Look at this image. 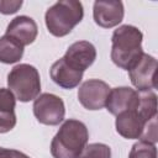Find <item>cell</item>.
I'll return each mask as SVG.
<instances>
[{
	"label": "cell",
	"mask_w": 158,
	"mask_h": 158,
	"mask_svg": "<svg viewBox=\"0 0 158 158\" xmlns=\"http://www.w3.org/2000/svg\"><path fill=\"white\" fill-rule=\"evenodd\" d=\"M12 158H30V157H28V156H26L25 153L20 152V151L12 149Z\"/></svg>",
	"instance_id": "44dd1931"
},
{
	"label": "cell",
	"mask_w": 158,
	"mask_h": 158,
	"mask_svg": "<svg viewBox=\"0 0 158 158\" xmlns=\"http://www.w3.org/2000/svg\"><path fill=\"white\" fill-rule=\"evenodd\" d=\"M84 16L83 4L77 0H62L53 4L44 15L47 30L56 37L67 36Z\"/></svg>",
	"instance_id": "3957f363"
},
{
	"label": "cell",
	"mask_w": 158,
	"mask_h": 158,
	"mask_svg": "<svg viewBox=\"0 0 158 158\" xmlns=\"http://www.w3.org/2000/svg\"><path fill=\"white\" fill-rule=\"evenodd\" d=\"M125 10L122 1H95L93 7V16L96 25L102 28H111L117 26L123 20Z\"/></svg>",
	"instance_id": "9c48e42d"
},
{
	"label": "cell",
	"mask_w": 158,
	"mask_h": 158,
	"mask_svg": "<svg viewBox=\"0 0 158 158\" xmlns=\"http://www.w3.org/2000/svg\"><path fill=\"white\" fill-rule=\"evenodd\" d=\"M107 83L99 79H89L84 81L78 90L79 102L88 110H100L105 106L110 93Z\"/></svg>",
	"instance_id": "52a82bcc"
},
{
	"label": "cell",
	"mask_w": 158,
	"mask_h": 158,
	"mask_svg": "<svg viewBox=\"0 0 158 158\" xmlns=\"http://www.w3.org/2000/svg\"><path fill=\"white\" fill-rule=\"evenodd\" d=\"M138 105V91L128 86H118L110 90L106 99V110L111 115H120L121 112L133 110Z\"/></svg>",
	"instance_id": "30bf717a"
},
{
	"label": "cell",
	"mask_w": 158,
	"mask_h": 158,
	"mask_svg": "<svg viewBox=\"0 0 158 158\" xmlns=\"http://www.w3.org/2000/svg\"><path fill=\"white\" fill-rule=\"evenodd\" d=\"M142 32L131 25H122L111 37V59L121 69H128L143 53Z\"/></svg>",
	"instance_id": "7a4b0ae2"
},
{
	"label": "cell",
	"mask_w": 158,
	"mask_h": 158,
	"mask_svg": "<svg viewBox=\"0 0 158 158\" xmlns=\"http://www.w3.org/2000/svg\"><path fill=\"white\" fill-rule=\"evenodd\" d=\"M131 83L138 91L156 89L157 59L147 53H142L139 58L127 69Z\"/></svg>",
	"instance_id": "8992f818"
},
{
	"label": "cell",
	"mask_w": 158,
	"mask_h": 158,
	"mask_svg": "<svg viewBox=\"0 0 158 158\" xmlns=\"http://www.w3.org/2000/svg\"><path fill=\"white\" fill-rule=\"evenodd\" d=\"M147 123L148 122H146L141 117V115L137 112V110L133 109V110H128V111H125V112H121L120 115H117L115 126H116L117 133L120 136H122L123 138L136 139L142 136L143 130L147 126Z\"/></svg>",
	"instance_id": "7c38bea8"
},
{
	"label": "cell",
	"mask_w": 158,
	"mask_h": 158,
	"mask_svg": "<svg viewBox=\"0 0 158 158\" xmlns=\"http://www.w3.org/2000/svg\"><path fill=\"white\" fill-rule=\"evenodd\" d=\"M7 85L21 102L36 99L41 91V78L38 70L31 64H17L7 74Z\"/></svg>",
	"instance_id": "277c9868"
},
{
	"label": "cell",
	"mask_w": 158,
	"mask_h": 158,
	"mask_svg": "<svg viewBox=\"0 0 158 158\" xmlns=\"http://www.w3.org/2000/svg\"><path fill=\"white\" fill-rule=\"evenodd\" d=\"M128 158H157L156 144L146 141H138L132 146Z\"/></svg>",
	"instance_id": "9a60e30c"
},
{
	"label": "cell",
	"mask_w": 158,
	"mask_h": 158,
	"mask_svg": "<svg viewBox=\"0 0 158 158\" xmlns=\"http://www.w3.org/2000/svg\"><path fill=\"white\" fill-rule=\"evenodd\" d=\"M51 79L63 89H73L83 79V72L75 70L65 63L63 58L56 60L49 69Z\"/></svg>",
	"instance_id": "4fadbf2b"
},
{
	"label": "cell",
	"mask_w": 158,
	"mask_h": 158,
	"mask_svg": "<svg viewBox=\"0 0 158 158\" xmlns=\"http://www.w3.org/2000/svg\"><path fill=\"white\" fill-rule=\"evenodd\" d=\"M38 33L37 23L33 19L28 16H17L14 20L10 21L6 28V36L11 37L14 41H16L22 47L31 44Z\"/></svg>",
	"instance_id": "8fae6325"
},
{
	"label": "cell",
	"mask_w": 158,
	"mask_h": 158,
	"mask_svg": "<svg viewBox=\"0 0 158 158\" xmlns=\"http://www.w3.org/2000/svg\"><path fill=\"white\" fill-rule=\"evenodd\" d=\"M16 125L15 111H1L0 110V133L11 131Z\"/></svg>",
	"instance_id": "ac0fdd59"
},
{
	"label": "cell",
	"mask_w": 158,
	"mask_h": 158,
	"mask_svg": "<svg viewBox=\"0 0 158 158\" xmlns=\"http://www.w3.org/2000/svg\"><path fill=\"white\" fill-rule=\"evenodd\" d=\"M22 6L21 0H11V1H0V12L4 15L15 14Z\"/></svg>",
	"instance_id": "d6986e66"
},
{
	"label": "cell",
	"mask_w": 158,
	"mask_h": 158,
	"mask_svg": "<svg viewBox=\"0 0 158 158\" xmlns=\"http://www.w3.org/2000/svg\"><path fill=\"white\" fill-rule=\"evenodd\" d=\"M23 56V47L11 37L4 35L0 37V62L12 64L19 62Z\"/></svg>",
	"instance_id": "5bb4252c"
},
{
	"label": "cell",
	"mask_w": 158,
	"mask_h": 158,
	"mask_svg": "<svg viewBox=\"0 0 158 158\" xmlns=\"http://www.w3.org/2000/svg\"><path fill=\"white\" fill-rule=\"evenodd\" d=\"M0 158H12V149L0 147Z\"/></svg>",
	"instance_id": "ffe728a7"
},
{
	"label": "cell",
	"mask_w": 158,
	"mask_h": 158,
	"mask_svg": "<svg viewBox=\"0 0 158 158\" xmlns=\"http://www.w3.org/2000/svg\"><path fill=\"white\" fill-rule=\"evenodd\" d=\"M89 132L86 126L75 118H68L59 127L51 142L53 158H79L88 144Z\"/></svg>",
	"instance_id": "6da1fadb"
},
{
	"label": "cell",
	"mask_w": 158,
	"mask_h": 158,
	"mask_svg": "<svg viewBox=\"0 0 158 158\" xmlns=\"http://www.w3.org/2000/svg\"><path fill=\"white\" fill-rule=\"evenodd\" d=\"M79 158H111V149L104 143H90L84 147Z\"/></svg>",
	"instance_id": "2e32d148"
},
{
	"label": "cell",
	"mask_w": 158,
	"mask_h": 158,
	"mask_svg": "<svg viewBox=\"0 0 158 158\" xmlns=\"http://www.w3.org/2000/svg\"><path fill=\"white\" fill-rule=\"evenodd\" d=\"M33 114L40 123L47 126H57L64 120L65 106L63 100L49 93H43L35 99Z\"/></svg>",
	"instance_id": "5b68a950"
},
{
	"label": "cell",
	"mask_w": 158,
	"mask_h": 158,
	"mask_svg": "<svg viewBox=\"0 0 158 158\" xmlns=\"http://www.w3.org/2000/svg\"><path fill=\"white\" fill-rule=\"evenodd\" d=\"M62 58L68 65L84 73L96 59V49L94 44L88 41H78L68 47Z\"/></svg>",
	"instance_id": "ba28073f"
},
{
	"label": "cell",
	"mask_w": 158,
	"mask_h": 158,
	"mask_svg": "<svg viewBox=\"0 0 158 158\" xmlns=\"http://www.w3.org/2000/svg\"><path fill=\"white\" fill-rule=\"evenodd\" d=\"M16 98L10 89L0 88V110L1 111H15Z\"/></svg>",
	"instance_id": "e0dca14e"
}]
</instances>
